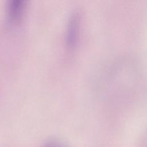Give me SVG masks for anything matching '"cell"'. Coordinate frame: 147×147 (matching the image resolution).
<instances>
[{
    "label": "cell",
    "mask_w": 147,
    "mask_h": 147,
    "mask_svg": "<svg viewBox=\"0 0 147 147\" xmlns=\"http://www.w3.org/2000/svg\"><path fill=\"white\" fill-rule=\"evenodd\" d=\"M24 9V1L14 0L10 2L9 5V15L13 21H17L21 17Z\"/></svg>",
    "instance_id": "6da1fadb"
},
{
    "label": "cell",
    "mask_w": 147,
    "mask_h": 147,
    "mask_svg": "<svg viewBox=\"0 0 147 147\" xmlns=\"http://www.w3.org/2000/svg\"><path fill=\"white\" fill-rule=\"evenodd\" d=\"M78 28V20L76 17H74L72 18L71 21L70 22V26L69 27V29L68 30V41L72 44L74 42L75 38L76 36V33L77 32Z\"/></svg>",
    "instance_id": "7a4b0ae2"
},
{
    "label": "cell",
    "mask_w": 147,
    "mask_h": 147,
    "mask_svg": "<svg viewBox=\"0 0 147 147\" xmlns=\"http://www.w3.org/2000/svg\"><path fill=\"white\" fill-rule=\"evenodd\" d=\"M42 147H68L66 144L60 140L57 139H51L45 141Z\"/></svg>",
    "instance_id": "3957f363"
}]
</instances>
